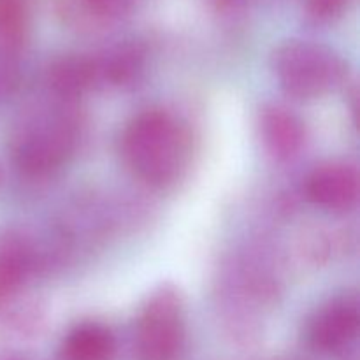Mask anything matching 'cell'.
Segmentation results:
<instances>
[{
    "label": "cell",
    "mask_w": 360,
    "mask_h": 360,
    "mask_svg": "<svg viewBox=\"0 0 360 360\" xmlns=\"http://www.w3.org/2000/svg\"><path fill=\"white\" fill-rule=\"evenodd\" d=\"M122 151L137 178L153 186H164L174 181L185 169L190 139L174 116L150 109L127 125Z\"/></svg>",
    "instance_id": "1"
},
{
    "label": "cell",
    "mask_w": 360,
    "mask_h": 360,
    "mask_svg": "<svg viewBox=\"0 0 360 360\" xmlns=\"http://www.w3.org/2000/svg\"><path fill=\"white\" fill-rule=\"evenodd\" d=\"M77 139L79 123L67 102L42 109L18 127L13 139L14 164L28 176L51 174L69 160Z\"/></svg>",
    "instance_id": "2"
},
{
    "label": "cell",
    "mask_w": 360,
    "mask_h": 360,
    "mask_svg": "<svg viewBox=\"0 0 360 360\" xmlns=\"http://www.w3.org/2000/svg\"><path fill=\"white\" fill-rule=\"evenodd\" d=\"M273 70L285 94L315 98L343 83L347 65L336 51L320 42L292 39L276 48Z\"/></svg>",
    "instance_id": "3"
},
{
    "label": "cell",
    "mask_w": 360,
    "mask_h": 360,
    "mask_svg": "<svg viewBox=\"0 0 360 360\" xmlns=\"http://www.w3.org/2000/svg\"><path fill=\"white\" fill-rule=\"evenodd\" d=\"M137 360H178L185 347V302L172 285H160L141 306L134 334Z\"/></svg>",
    "instance_id": "4"
},
{
    "label": "cell",
    "mask_w": 360,
    "mask_h": 360,
    "mask_svg": "<svg viewBox=\"0 0 360 360\" xmlns=\"http://www.w3.org/2000/svg\"><path fill=\"white\" fill-rule=\"evenodd\" d=\"M359 327V301L354 295H343L316 309L306 329V341L316 354L340 355L355 343Z\"/></svg>",
    "instance_id": "5"
},
{
    "label": "cell",
    "mask_w": 360,
    "mask_h": 360,
    "mask_svg": "<svg viewBox=\"0 0 360 360\" xmlns=\"http://www.w3.org/2000/svg\"><path fill=\"white\" fill-rule=\"evenodd\" d=\"M359 171L348 162L319 165L306 181V195L315 206L333 213L350 211L359 200Z\"/></svg>",
    "instance_id": "6"
},
{
    "label": "cell",
    "mask_w": 360,
    "mask_h": 360,
    "mask_svg": "<svg viewBox=\"0 0 360 360\" xmlns=\"http://www.w3.org/2000/svg\"><path fill=\"white\" fill-rule=\"evenodd\" d=\"M259 129L264 148L278 162H288L297 157L306 143L302 120L281 104H269L262 109Z\"/></svg>",
    "instance_id": "7"
},
{
    "label": "cell",
    "mask_w": 360,
    "mask_h": 360,
    "mask_svg": "<svg viewBox=\"0 0 360 360\" xmlns=\"http://www.w3.org/2000/svg\"><path fill=\"white\" fill-rule=\"evenodd\" d=\"M136 0H56L60 20L79 34H101L125 20Z\"/></svg>",
    "instance_id": "8"
},
{
    "label": "cell",
    "mask_w": 360,
    "mask_h": 360,
    "mask_svg": "<svg viewBox=\"0 0 360 360\" xmlns=\"http://www.w3.org/2000/svg\"><path fill=\"white\" fill-rule=\"evenodd\" d=\"M37 252L21 234L0 236V306L13 301L35 269Z\"/></svg>",
    "instance_id": "9"
},
{
    "label": "cell",
    "mask_w": 360,
    "mask_h": 360,
    "mask_svg": "<svg viewBox=\"0 0 360 360\" xmlns=\"http://www.w3.org/2000/svg\"><path fill=\"white\" fill-rule=\"evenodd\" d=\"M97 86H127L144 70L146 49L137 41H123L91 55Z\"/></svg>",
    "instance_id": "10"
},
{
    "label": "cell",
    "mask_w": 360,
    "mask_h": 360,
    "mask_svg": "<svg viewBox=\"0 0 360 360\" xmlns=\"http://www.w3.org/2000/svg\"><path fill=\"white\" fill-rule=\"evenodd\" d=\"M46 81L51 94L60 102L69 104L88 90L97 86L91 55H65L49 65Z\"/></svg>",
    "instance_id": "11"
},
{
    "label": "cell",
    "mask_w": 360,
    "mask_h": 360,
    "mask_svg": "<svg viewBox=\"0 0 360 360\" xmlns=\"http://www.w3.org/2000/svg\"><path fill=\"white\" fill-rule=\"evenodd\" d=\"M116 338L101 322H81L67 333L62 343V360H112Z\"/></svg>",
    "instance_id": "12"
},
{
    "label": "cell",
    "mask_w": 360,
    "mask_h": 360,
    "mask_svg": "<svg viewBox=\"0 0 360 360\" xmlns=\"http://www.w3.org/2000/svg\"><path fill=\"white\" fill-rule=\"evenodd\" d=\"M30 30L28 0H0V58H14Z\"/></svg>",
    "instance_id": "13"
},
{
    "label": "cell",
    "mask_w": 360,
    "mask_h": 360,
    "mask_svg": "<svg viewBox=\"0 0 360 360\" xmlns=\"http://www.w3.org/2000/svg\"><path fill=\"white\" fill-rule=\"evenodd\" d=\"M352 0H302L304 11L316 23H329L338 20L347 11Z\"/></svg>",
    "instance_id": "14"
},
{
    "label": "cell",
    "mask_w": 360,
    "mask_h": 360,
    "mask_svg": "<svg viewBox=\"0 0 360 360\" xmlns=\"http://www.w3.org/2000/svg\"><path fill=\"white\" fill-rule=\"evenodd\" d=\"M210 2L220 11H234L245 6L248 0H210Z\"/></svg>",
    "instance_id": "15"
},
{
    "label": "cell",
    "mask_w": 360,
    "mask_h": 360,
    "mask_svg": "<svg viewBox=\"0 0 360 360\" xmlns=\"http://www.w3.org/2000/svg\"><path fill=\"white\" fill-rule=\"evenodd\" d=\"M0 360H18V359H0Z\"/></svg>",
    "instance_id": "16"
},
{
    "label": "cell",
    "mask_w": 360,
    "mask_h": 360,
    "mask_svg": "<svg viewBox=\"0 0 360 360\" xmlns=\"http://www.w3.org/2000/svg\"><path fill=\"white\" fill-rule=\"evenodd\" d=\"M0 179H2V174H0Z\"/></svg>",
    "instance_id": "17"
},
{
    "label": "cell",
    "mask_w": 360,
    "mask_h": 360,
    "mask_svg": "<svg viewBox=\"0 0 360 360\" xmlns=\"http://www.w3.org/2000/svg\"><path fill=\"white\" fill-rule=\"evenodd\" d=\"M136 2H137V0H136Z\"/></svg>",
    "instance_id": "18"
}]
</instances>
